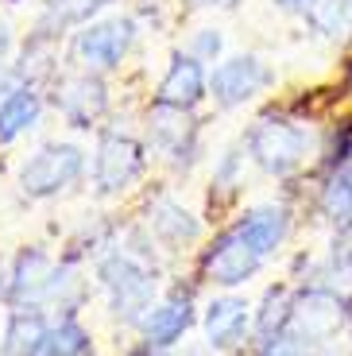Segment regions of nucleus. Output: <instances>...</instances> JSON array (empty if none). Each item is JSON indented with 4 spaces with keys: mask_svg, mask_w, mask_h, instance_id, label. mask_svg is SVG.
Wrapping results in <instances>:
<instances>
[{
    "mask_svg": "<svg viewBox=\"0 0 352 356\" xmlns=\"http://www.w3.org/2000/svg\"><path fill=\"white\" fill-rule=\"evenodd\" d=\"M93 279H97L101 294H105L109 314L120 325L140 330V321L147 318V310L159 302V267L143 264L140 256H132L120 244L97 256Z\"/></svg>",
    "mask_w": 352,
    "mask_h": 356,
    "instance_id": "nucleus-1",
    "label": "nucleus"
},
{
    "mask_svg": "<svg viewBox=\"0 0 352 356\" xmlns=\"http://www.w3.org/2000/svg\"><path fill=\"white\" fill-rule=\"evenodd\" d=\"M147 170V143L132 128L113 124L101 128L97 152H93V194L97 197H120L136 186Z\"/></svg>",
    "mask_w": 352,
    "mask_h": 356,
    "instance_id": "nucleus-2",
    "label": "nucleus"
},
{
    "mask_svg": "<svg viewBox=\"0 0 352 356\" xmlns=\"http://www.w3.org/2000/svg\"><path fill=\"white\" fill-rule=\"evenodd\" d=\"M244 152L255 167L271 178H287L306 163L310 155V132L287 116H259L244 136Z\"/></svg>",
    "mask_w": 352,
    "mask_h": 356,
    "instance_id": "nucleus-3",
    "label": "nucleus"
},
{
    "mask_svg": "<svg viewBox=\"0 0 352 356\" xmlns=\"http://www.w3.org/2000/svg\"><path fill=\"white\" fill-rule=\"evenodd\" d=\"M86 175V152L78 143H43L39 152H31L16 170V186L31 202H51V197L66 194L78 186Z\"/></svg>",
    "mask_w": 352,
    "mask_h": 356,
    "instance_id": "nucleus-4",
    "label": "nucleus"
},
{
    "mask_svg": "<svg viewBox=\"0 0 352 356\" xmlns=\"http://www.w3.org/2000/svg\"><path fill=\"white\" fill-rule=\"evenodd\" d=\"M78 283L70 264H54L43 248H24L8 264V306H66V291Z\"/></svg>",
    "mask_w": 352,
    "mask_h": 356,
    "instance_id": "nucleus-5",
    "label": "nucleus"
},
{
    "mask_svg": "<svg viewBox=\"0 0 352 356\" xmlns=\"http://www.w3.org/2000/svg\"><path fill=\"white\" fill-rule=\"evenodd\" d=\"M140 24L132 16H109V19H93V24L74 31V63L89 74H109L120 70V63L128 58V51L136 47Z\"/></svg>",
    "mask_w": 352,
    "mask_h": 356,
    "instance_id": "nucleus-6",
    "label": "nucleus"
},
{
    "mask_svg": "<svg viewBox=\"0 0 352 356\" xmlns=\"http://www.w3.org/2000/svg\"><path fill=\"white\" fill-rule=\"evenodd\" d=\"M264 264H267V259L255 256L232 225H229V229H221L217 236L202 248V256H198V271H202V279L209 286H221V291L248 286L255 275H259V267H264Z\"/></svg>",
    "mask_w": 352,
    "mask_h": 356,
    "instance_id": "nucleus-7",
    "label": "nucleus"
},
{
    "mask_svg": "<svg viewBox=\"0 0 352 356\" xmlns=\"http://www.w3.org/2000/svg\"><path fill=\"white\" fill-rule=\"evenodd\" d=\"M143 128H147V143L170 159L175 170H190L202 155V132H198L194 116L186 108H170V105H151L143 116Z\"/></svg>",
    "mask_w": 352,
    "mask_h": 356,
    "instance_id": "nucleus-8",
    "label": "nucleus"
},
{
    "mask_svg": "<svg viewBox=\"0 0 352 356\" xmlns=\"http://www.w3.org/2000/svg\"><path fill=\"white\" fill-rule=\"evenodd\" d=\"M275 81V70L259 54H232L221 58L209 74V97L217 108H240L255 101L267 86Z\"/></svg>",
    "mask_w": 352,
    "mask_h": 356,
    "instance_id": "nucleus-9",
    "label": "nucleus"
},
{
    "mask_svg": "<svg viewBox=\"0 0 352 356\" xmlns=\"http://www.w3.org/2000/svg\"><path fill=\"white\" fill-rule=\"evenodd\" d=\"M51 105L70 128L86 132V128H97V120L109 113V86L101 81V74L89 70L58 74L51 89Z\"/></svg>",
    "mask_w": 352,
    "mask_h": 356,
    "instance_id": "nucleus-10",
    "label": "nucleus"
},
{
    "mask_svg": "<svg viewBox=\"0 0 352 356\" xmlns=\"http://www.w3.org/2000/svg\"><path fill=\"white\" fill-rule=\"evenodd\" d=\"M252 302L240 298L232 291H221L213 294L202 310V337H205V353L213 356H229L252 337Z\"/></svg>",
    "mask_w": 352,
    "mask_h": 356,
    "instance_id": "nucleus-11",
    "label": "nucleus"
},
{
    "mask_svg": "<svg viewBox=\"0 0 352 356\" xmlns=\"http://www.w3.org/2000/svg\"><path fill=\"white\" fill-rule=\"evenodd\" d=\"M194 330V286H170L167 298H159L140 321V337L147 348H175L186 333Z\"/></svg>",
    "mask_w": 352,
    "mask_h": 356,
    "instance_id": "nucleus-12",
    "label": "nucleus"
},
{
    "mask_svg": "<svg viewBox=\"0 0 352 356\" xmlns=\"http://www.w3.org/2000/svg\"><path fill=\"white\" fill-rule=\"evenodd\" d=\"M205 97H209V70H205V63H202V58H194L190 51H186V54L175 51V54H170L167 74L159 78L155 101H159V105L194 113Z\"/></svg>",
    "mask_w": 352,
    "mask_h": 356,
    "instance_id": "nucleus-13",
    "label": "nucleus"
},
{
    "mask_svg": "<svg viewBox=\"0 0 352 356\" xmlns=\"http://www.w3.org/2000/svg\"><path fill=\"white\" fill-rule=\"evenodd\" d=\"M344 318H349V314H344V298H341V294H333L329 286L314 283V286H306V291H298L291 325H294V330H302L306 337H314V341L326 345V341L344 325Z\"/></svg>",
    "mask_w": 352,
    "mask_h": 356,
    "instance_id": "nucleus-14",
    "label": "nucleus"
},
{
    "mask_svg": "<svg viewBox=\"0 0 352 356\" xmlns=\"http://www.w3.org/2000/svg\"><path fill=\"white\" fill-rule=\"evenodd\" d=\"M147 229L167 252H182V248L202 241V221H198L182 202H175V197H167V194H159L155 202L147 205Z\"/></svg>",
    "mask_w": 352,
    "mask_h": 356,
    "instance_id": "nucleus-15",
    "label": "nucleus"
},
{
    "mask_svg": "<svg viewBox=\"0 0 352 356\" xmlns=\"http://www.w3.org/2000/svg\"><path fill=\"white\" fill-rule=\"evenodd\" d=\"M232 229L244 236V244L255 256L271 259L291 236V213L282 205H255V209H248V213H240L232 221Z\"/></svg>",
    "mask_w": 352,
    "mask_h": 356,
    "instance_id": "nucleus-16",
    "label": "nucleus"
},
{
    "mask_svg": "<svg viewBox=\"0 0 352 356\" xmlns=\"http://www.w3.org/2000/svg\"><path fill=\"white\" fill-rule=\"evenodd\" d=\"M47 333H51V321L43 306H8V318L0 330V356H43Z\"/></svg>",
    "mask_w": 352,
    "mask_h": 356,
    "instance_id": "nucleus-17",
    "label": "nucleus"
},
{
    "mask_svg": "<svg viewBox=\"0 0 352 356\" xmlns=\"http://www.w3.org/2000/svg\"><path fill=\"white\" fill-rule=\"evenodd\" d=\"M43 116V93L35 86H16L0 97V143H16Z\"/></svg>",
    "mask_w": 352,
    "mask_h": 356,
    "instance_id": "nucleus-18",
    "label": "nucleus"
},
{
    "mask_svg": "<svg viewBox=\"0 0 352 356\" xmlns=\"http://www.w3.org/2000/svg\"><path fill=\"white\" fill-rule=\"evenodd\" d=\"M109 4H113V0H43V12H39L35 31L62 39L66 31H74V27L93 24Z\"/></svg>",
    "mask_w": 352,
    "mask_h": 356,
    "instance_id": "nucleus-19",
    "label": "nucleus"
},
{
    "mask_svg": "<svg viewBox=\"0 0 352 356\" xmlns=\"http://www.w3.org/2000/svg\"><path fill=\"white\" fill-rule=\"evenodd\" d=\"M54 70H58V39L43 35V31H35V35L27 39L24 51H19V63L8 66V74L19 86H35V89L43 81H51Z\"/></svg>",
    "mask_w": 352,
    "mask_h": 356,
    "instance_id": "nucleus-20",
    "label": "nucleus"
},
{
    "mask_svg": "<svg viewBox=\"0 0 352 356\" xmlns=\"http://www.w3.org/2000/svg\"><path fill=\"white\" fill-rule=\"evenodd\" d=\"M294 302H298V291H291L287 283L271 286L264 294V302L252 318V333L255 337H267V333H279V330H291L294 321Z\"/></svg>",
    "mask_w": 352,
    "mask_h": 356,
    "instance_id": "nucleus-21",
    "label": "nucleus"
},
{
    "mask_svg": "<svg viewBox=\"0 0 352 356\" xmlns=\"http://www.w3.org/2000/svg\"><path fill=\"white\" fill-rule=\"evenodd\" d=\"M317 209L329 225L337 229H352V170H333L326 178V186L317 194Z\"/></svg>",
    "mask_w": 352,
    "mask_h": 356,
    "instance_id": "nucleus-22",
    "label": "nucleus"
},
{
    "mask_svg": "<svg viewBox=\"0 0 352 356\" xmlns=\"http://www.w3.org/2000/svg\"><path fill=\"white\" fill-rule=\"evenodd\" d=\"M93 353V333L78 321V314H62L58 321H51L43 356H89Z\"/></svg>",
    "mask_w": 352,
    "mask_h": 356,
    "instance_id": "nucleus-23",
    "label": "nucleus"
},
{
    "mask_svg": "<svg viewBox=\"0 0 352 356\" xmlns=\"http://www.w3.org/2000/svg\"><path fill=\"white\" fill-rule=\"evenodd\" d=\"M310 27L326 39H349L352 35V0H314L306 12Z\"/></svg>",
    "mask_w": 352,
    "mask_h": 356,
    "instance_id": "nucleus-24",
    "label": "nucleus"
},
{
    "mask_svg": "<svg viewBox=\"0 0 352 356\" xmlns=\"http://www.w3.org/2000/svg\"><path fill=\"white\" fill-rule=\"evenodd\" d=\"M255 356H321V341L306 337L302 330H279L255 337Z\"/></svg>",
    "mask_w": 352,
    "mask_h": 356,
    "instance_id": "nucleus-25",
    "label": "nucleus"
},
{
    "mask_svg": "<svg viewBox=\"0 0 352 356\" xmlns=\"http://www.w3.org/2000/svg\"><path fill=\"white\" fill-rule=\"evenodd\" d=\"M321 286H329L333 294H341L344 302L352 298V244L349 248H333V256H329V264L321 267Z\"/></svg>",
    "mask_w": 352,
    "mask_h": 356,
    "instance_id": "nucleus-26",
    "label": "nucleus"
},
{
    "mask_svg": "<svg viewBox=\"0 0 352 356\" xmlns=\"http://www.w3.org/2000/svg\"><path fill=\"white\" fill-rule=\"evenodd\" d=\"M190 54L202 58V63H221V54H225V31L221 27H198L194 35H190Z\"/></svg>",
    "mask_w": 352,
    "mask_h": 356,
    "instance_id": "nucleus-27",
    "label": "nucleus"
},
{
    "mask_svg": "<svg viewBox=\"0 0 352 356\" xmlns=\"http://www.w3.org/2000/svg\"><path fill=\"white\" fill-rule=\"evenodd\" d=\"M240 170H244V152H240V147H229V152L217 159V167H213V190H232L240 182Z\"/></svg>",
    "mask_w": 352,
    "mask_h": 356,
    "instance_id": "nucleus-28",
    "label": "nucleus"
},
{
    "mask_svg": "<svg viewBox=\"0 0 352 356\" xmlns=\"http://www.w3.org/2000/svg\"><path fill=\"white\" fill-rule=\"evenodd\" d=\"M8 54H12V27H8V19H0V74L12 66Z\"/></svg>",
    "mask_w": 352,
    "mask_h": 356,
    "instance_id": "nucleus-29",
    "label": "nucleus"
},
{
    "mask_svg": "<svg viewBox=\"0 0 352 356\" xmlns=\"http://www.w3.org/2000/svg\"><path fill=\"white\" fill-rule=\"evenodd\" d=\"M275 8L279 12H294V16H298V12H310L314 8V0H271Z\"/></svg>",
    "mask_w": 352,
    "mask_h": 356,
    "instance_id": "nucleus-30",
    "label": "nucleus"
},
{
    "mask_svg": "<svg viewBox=\"0 0 352 356\" xmlns=\"http://www.w3.org/2000/svg\"><path fill=\"white\" fill-rule=\"evenodd\" d=\"M217 4H225V0H186V8H194V12H202V8H217Z\"/></svg>",
    "mask_w": 352,
    "mask_h": 356,
    "instance_id": "nucleus-31",
    "label": "nucleus"
},
{
    "mask_svg": "<svg viewBox=\"0 0 352 356\" xmlns=\"http://www.w3.org/2000/svg\"><path fill=\"white\" fill-rule=\"evenodd\" d=\"M143 356H175V353H170V348H147L143 345Z\"/></svg>",
    "mask_w": 352,
    "mask_h": 356,
    "instance_id": "nucleus-32",
    "label": "nucleus"
},
{
    "mask_svg": "<svg viewBox=\"0 0 352 356\" xmlns=\"http://www.w3.org/2000/svg\"><path fill=\"white\" fill-rule=\"evenodd\" d=\"M8 4H24V0H8Z\"/></svg>",
    "mask_w": 352,
    "mask_h": 356,
    "instance_id": "nucleus-33",
    "label": "nucleus"
}]
</instances>
